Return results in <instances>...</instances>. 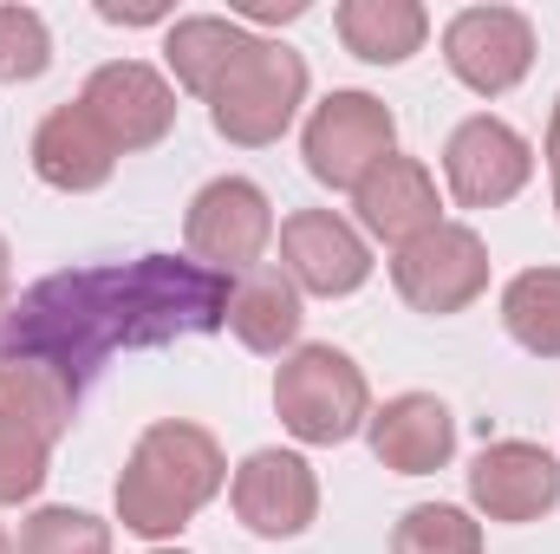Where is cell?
<instances>
[{
	"label": "cell",
	"instance_id": "obj_17",
	"mask_svg": "<svg viewBox=\"0 0 560 554\" xmlns=\"http://www.w3.org/2000/svg\"><path fill=\"white\" fill-rule=\"evenodd\" d=\"M352 196H359V222L378 242H392V249H405V242H418L423 229H436V176L423 170L418 157L392 150Z\"/></svg>",
	"mask_w": 560,
	"mask_h": 554
},
{
	"label": "cell",
	"instance_id": "obj_25",
	"mask_svg": "<svg viewBox=\"0 0 560 554\" xmlns=\"http://www.w3.org/2000/svg\"><path fill=\"white\" fill-rule=\"evenodd\" d=\"M98 13H105L112 26H150V20H163V7H131V13H125V7H98Z\"/></svg>",
	"mask_w": 560,
	"mask_h": 554
},
{
	"label": "cell",
	"instance_id": "obj_12",
	"mask_svg": "<svg viewBox=\"0 0 560 554\" xmlns=\"http://www.w3.org/2000/svg\"><path fill=\"white\" fill-rule=\"evenodd\" d=\"M280 262L287 280L319 293V300H339V293H359L372 280V249L352 222H339L332 209H300L280 222Z\"/></svg>",
	"mask_w": 560,
	"mask_h": 554
},
{
	"label": "cell",
	"instance_id": "obj_24",
	"mask_svg": "<svg viewBox=\"0 0 560 554\" xmlns=\"http://www.w3.org/2000/svg\"><path fill=\"white\" fill-rule=\"evenodd\" d=\"M52 66V33L33 7H0V79L26 85Z\"/></svg>",
	"mask_w": 560,
	"mask_h": 554
},
{
	"label": "cell",
	"instance_id": "obj_4",
	"mask_svg": "<svg viewBox=\"0 0 560 554\" xmlns=\"http://www.w3.org/2000/svg\"><path fill=\"white\" fill-rule=\"evenodd\" d=\"M306 99V59L280 39H248L242 59L209 92V118L229 143H275Z\"/></svg>",
	"mask_w": 560,
	"mask_h": 554
},
{
	"label": "cell",
	"instance_id": "obj_15",
	"mask_svg": "<svg viewBox=\"0 0 560 554\" xmlns=\"http://www.w3.org/2000/svg\"><path fill=\"white\" fill-rule=\"evenodd\" d=\"M365 430H372V457L385 470H398V476H430V470H443L456 457V417L430 392L392 399L385 412L365 417Z\"/></svg>",
	"mask_w": 560,
	"mask_h": 554
},
{
	"label": "cell",
	"instance_id": "obj_11",
	"mask_svg": "<svg viewBox=\"0 0 560 554\" xmlns=\"http://www.w3.org/2000/svg\"><path fill=\"white\" fill-rule=\"evenodd\" d=\"M79 105L92 112V125L118 143V150H150V143L170 138V125H176V92H170V79L150 72L143 59H112V66H98V72L85 79Z\"/></svg>",
	"mask_w": 560,
	"mask_h": 554
},
{
	"label": "cell",
	"instance_id": "obj_1",
	"mask_svg": "<svg viewBox=\"0 0 560 554\" xmlns=\"http://www.w3.org/2000/svg\"><path fill=\"white\" fill-rule=\"evenodd\" d=\"M229 275L183 262V255H138L118 268H66L33 280L0 313V366L39 359L72 392H85L118 353L170 346L229 326Z\"/></svg>",
	"mask_w": 560,
	"mask_h": 554
},
{
	"label": "cell",
	"instance_id": "obj_28",
	"mask_svg": "<svg viewBox=\"0 0 560 554\" xmlns=\"http://www.w3.org/2000/svg\"><path fill=\"white\" fill-rule=\"evenodd\" d=\"M7 287H13V255H7V235H0V313H7Z\"/></svg>",
	"mask_w": 560,
	"mask_h": 554
},
{
	"label": "cell",
	"instance_id": "obj_6",
	"mask_svg": "<svg viewBox=\"0 0 560 554\" xmlns=\"http://www.w3.org/2000/svg\"><path fill=\"white\" fill-rule=\"evenodd\" d=\"M398 143V118L385 99L372 92H332L313 118H306V170L326 189H359Z\"/></svg>",
	"mask_w": 560,
	"mask_h": 554
},
{
	"label": "cell",
	"instance_id": "obj_13",
	"mask_svg": "<svg viewBox=\"0 0 560 554\" xmlns=\"http://www.w3.org/2000/svg\"><path fill=\"white\" fill-rule=\"evenodd\" d=\"M469 503L489 522H541L560 503V463L541 443L502 437L469 463Z\"/></svg>",
	"mask_w": 560,
	"mask_h": 554
},
{
	"label": "cell",
	"instance_id": "obj_3",
	"mask_svg": "<svg viewBox=\"0 0 560 554\" xmlns=\"http://www.w3.org/2000/svg\"><path fill=\"white\" fill-rule=\"evenodd\" d=\"M79 392L39 366V359H13L0 366V503H33L52 463V443L72 430Z\"/></svg>",
	"mask_w": 560,
	"mask_h": 554
},
{
	"label": "cell",
	"instance_id": "obj_8",
	"mask_svg": "<svg viewBox=\"0 0 560 554\" xmlns=\"http://www.w3.org/2000/svg\"><path fill=\"white\" fill-rule=\"evenodd\" d=\"M392 280H398V293L418 313H436L443 320V313H463L489 287V249H482L476 229L436 222V229H423L418 242H405L392 255Z\"/></svg>",
	"mask_w": 560,
	"mask_h": 554
},
{
	"label": "cell",
	"instance_id": "obj_22",
	"mask_svg": "<svg viewBox=\"0 0 560 554\" xmlns=\"http://www.w3.org/2000/svg\"><path fill=\"white\" fill-rule=\"evenodd\" d=\"M392 554H482V529L450 503H418L392 529Z\"/></svg>",
	"mask_w": 560,
	"mask_h": 554
},
{
	"label": "cell",
	"instance_id": "obj_16",
	"mask_svg": "<svg viewBox=\"0 0 560 554\" xmlns=\"http://www.w3.org/2000/svg\"><path fill=\"white\" fill-rule=\"evenodd\" d=\"M33 170L39 183L66 189V196H85V189H105L112 170H118V143L92 125L85 105H59L46 112V125L33 131Z\"/></svg>",
	"mask_w": 560,
	"mask_h": 554
},
{
	"label": "cell",
	"instance_id": "obj_21",
	"mask_svg": "<svg viewBox=\"0 0 560 554\" xmlns=\"http://www.w3.org/2000/svg\"><path fill=\"white\" fill-rule=\"evenodd\" d=\"M502 326L535 359H560V268H528L502 287Z\"/></svg>",
	"mask_w": 560,
	"mask_h": 554
},
{
	"label": "cell",
	"instance_id": "obj_2",
	"mask_svg": "<svg viewBox=\"0 0 560 554\" xmlns=\"http://www.w3.org/2000/svg\"><path fill=\"white\" fill-rule=\"evenodd\" d=\"M229 483V463H222V443L202 430V424H183V417H163L150 424L118 476V522L143 535V542H163L176 529L196 522V509Z\"/></svg>",
	"mask_w": 560,
	"mask_h": 554
},
{
	"label": "cell",
	"instance_id": "obj_29",
	"mask_svg": "<svg viewBox=\"0 0 560 554\" xmlns=\"http://www.w3.org/2000/svg\"><path fill=\"white\" fill-rule=\"evenodd\" d=\"M0 554H13V542H7V529H0Z\"/></svg>",
	"mask_w": 560,
	"mask_h": 554
},
{
	"label": "cell",
	"instance_id": "obj_23",
	"mask_svg": "<svg viewBox=\"0 0 560 554\" xmlns=\"http://www.w3.org/2000/svg\"><path fill=\"white\" fill-rule=\"evenodd\" d=\"M20 554H112V529L85 509H33L20 529Z\"/></svg>",
	"mask_w": 560,
	"mask_h": 554
},
{
	"label": "cell",
	"instance_id": "obj_30",
	"mask_svg": "<svg viewBox=\"0 0 560 554\" xmlns=\"http://www.w3.org/2000/svg\"><path fill=\"white\" fill-rule=\"evenodd\" d=\"M156 554H183V549H156Z\"/></svg>",
	"mask_w": 560,
	"mask_h": 554
},
{
	"label": "cell",
	"instance_id": "obj_20",
	"mask_svg": "<svg viewBox=\"0 0 560 554\" xmlns=\"http://www.w3.org/2000/svg\"><path fill=\"white\" fill-rule=\"evenodd\" d=\"M248 39H255V33H248L242 20H222V13H189V20H176V26H170L163 59H170V72H176V85H183V92L209 99V92L222 85V72L242 59V46H248Z\"/></svg>",
	"mask_w": 560,
	"mask_h": 554
},
{
	"label": "cell",
	"instance_id": "obj_26",
	"mask_svg": "<svg viewBox=\"0 0 560 554\" xmlns=\"http://www.w3.org/2000/svg\"><path fill=\"white\" fill-rule=\"evenodd\" d=\"M548 176H555V209H560V99H555V118H548Z\"/></svg>",
	"mask_w": 560,
	"mask_h": 554
},
{
	"label": "cell",
	"instance_id": "obj_27",
	"mask_svg": "<svg viewBox=\"0 0 560 554\" xmlns=\"http://www.w3.org/2000/svg\"><path fill=\"white\" fill-rule=\"evenodd\" d=\"M300 13H306V0H261V7H248V20H300Z\"/></svg>",
	"mask_w": 560,
	"mask_h": 554
},
{
	"label": "cell",
	"instance_id": "obj_9",
	"mask_svg": "<svg viewBox=\"0 0 560 554\" xmlns=\"http://www.w3.org/2000/svg\"><path fill=\"white\" fill-rule=\"evenodd\" d=\"M443 59H450V72H456L469 92L502 99V92H515V85L528 79V66H535V26H528V13H515V7H463V13L443 26Z\"/></svg>",
	"mask_w": 560,
	"mask_h": 554
},
{
	"label": "cell",
	"instance_id": "obj_7",
	"mask_svg": "<svg viewBox=\"0 0 560 554\" xmlns=\"http://www.w3.org/2000/svg\"><path fill=\"white\" fill-rule=\"evenodd\" d=\"M268 235H275V209L248 176H215L209 189H196V203L183 216L189 255L215 275H248L261 262Z\"/></svg>",
	"mask_w": 560,
	"mask_h": 554
},
{
	"label": "cell",
	"instance_id": "obj_19",
	"mask_svg": "<svg viewBox=\"0 0 560 554\" xmlns=\"http://www.w3.org/2000/svg\"><path fill=\"white\" fill-rule=\"evenodd\" d=\"M332 20H339L346 53L365 66H405L430 33V13L418 0H346Z\"/></svg>",
	"mask_w": 560,
	"mask_h": 554
},
{
	"label": "cell",
	"instance_id": "obj_14",
	"mask_svg": "<svg viewBox=\"0 0 560 554\" xmlns=\"http://www.w3.org/2000/svg\"><path fill=\"white\" fill-rule=\"evenodd\" d=\"M235 516L268 535V542H287L300 529H313L319 516V483H313V463L293 457V450H255L242 470H235Z\"/></svg>",
	"mask_w": 560,
	"mask_h": 554
},
{
	"label": "cell",
	"instance_id": "obj_5",
	"mask_svg": "<svg viewBox=\"0 0 560 554\" xmlns=\"http://www.w3.org/2000/svg\"><path fill=\"white\" fill-rule=\"evenodd\" d=\"M275 412L300 443H346L372 417V392L339 346H293L275 372Z\"/></svg>",
	"mask_w": 560,
	"mask_h": 554
},
{
	"label": "cell",
	"instance_id": "obj_18",
	"mask_svg": "<svg viewBox=\"0 0 560 554\" xmlns=\"http://www.w3.org/2000/svg\"><path fill=\"white\" fill-rule=\"evenodd\" d=\"M300 287L275 268H248L229 293V333L248 346V353H287L300 339Z\"/></svg>",
	"mask_w": 560,
	"mask_h": 554
},
{
	"label": "cell",
	"instance_id": "obj_10",
	"mask_svg": "<svg viewBox=\"0 0 560 554\" xmlns=\"http://www.w3.org/2000/svg\"><path fill=\"white\" fill-rule=\"evenodd\" d=\"M443 176H450V196L463 209H495V203L528 189L535 143L522 138L515 125H502V118H469L443 143Z\"/></svg>",
	"mask_w": 560,
	"mask_h": 554
}]
</instances>
